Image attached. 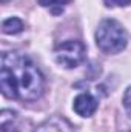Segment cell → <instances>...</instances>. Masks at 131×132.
I'll use <instances>...</instances> for the list:
<instances>
[{
	"label": "cell",
	"instance_id": "cell-5",
	"mask_svg": "<svg viewBox=\"0 0 131 132\" xmlns=\"http://www.w3.org/2000/svg\"><path fill=\"white\" fill-rule=\"evenodd\" d=\"M34 132H74V129L65 117L53 115V117L46 118L45 121H42L34 129Z\"/></svg>",
	"mask_w": 131,
	"mask_h": 132
},
{
	"label": "cell",
	"instance_id": "cell-2",
	"mask_svg": "<svg viewBox=\"0 0 131 132\" xmlns=\"http://www.w3.org/2000/svg\"><path fill=\"white\" fill-rule=\"evenodd\" d=\"M96 43L105 54H119L128 45V34L114 19H105L96 29Z\"/></svg>",
	"mask_w": 131,
	"mask_h": 132
},
{
	"label": "cell",
	"instance_id": "cell-10",
	"mask_svg": "<svg viewBox=\"0 0 131 132\" xmlns=\"http://www.w3.org/2000/svg\"><path fill=\"white\" fill-rule=\"evenodd\" d=\"M106 6H128L131 3V0H103Z\"/></svg>",
	"mask_w": 131,
	"mask_h": 132
},
{
	"label": "cell",
	"instance_id": "cell-9",
	"mask_svg": "<svg viewBox=\"0 0 131 132\" xmlns=\"http://www.w3.org/2000/svg\"><path fill=\"white\" fill-rule=\"evenodd\" d=\"M122 103H123V109H125L128 118L131 120V86L127 88V91L123 94V98H122Z\"/></svg>",
	"mask_w": 131,
	"mask_h": 132
},
{
	"label": "cell",
	"instance_id": "cell-1",
	"mask_svg": "<svg viewBox=\"0 0 131 132\" xmlns=\"http://www.w3.org/2000/svg\"><path fill=\"white\" fill-rule=\"evenodd\" d=\"M0 89L11 100L34 101L45 91V77L28 55L9 51L2 55Z\"/></svg>",
	"mask_w": 131,
	"mask_h": 132
},
{
	"label": "cell",
	"instance_id": "cell-3",
	"mask_svg": "<svg viewBox=\"0 0 131 132\" xmlns=\"http://www.w3.org/2000/svg\"><path fill=\"white\" fill-rule=\"evenodd\" d=\"M86 55V48L80 40H66L63 43L57 45L54 49V59L57 65L65 69L77 68Z\"/></svg>",
	"mask_w": 131,
	"mask_h": 132
},
{
	"label": "cell",
	"instance_id": "cell-7",
	"mask_svg": "<svg viewBox=\"0 0 131 132\" xmlns=\"http://www.w3.org/2000/svg\"><path fill=\"white\" fill-rule=\"evenodd\" d=\"M23 22L19 17H9L6 20H3L2 23V31L3 34H9V35H16V34L23 31Z\"/></svg>",
	"mask_w": 131,
	"mask_h": 132
},
{
	"label": "cell",
	"instance_id": "cell-4",
	"mask_svg": "<svg viewBox=\"0 0 131 132\" xmlns=\"http://www.w3.org/2000/svg\"><path fill=\"white\" fill-rule=\"evenodd\" d=\"M99 108V101L97 98L90 94V92H82L79 94L76 98H74V103H72V109L77 115L80 117H91L94 115V112L97 111Z\"/></svg>",
	"mask_w": 131,
	"mask_h": 132
},
{
	"label": "cell",
	"instance_id": "cell-8",
	"mask_svg": "<svg viewBox=\"0 0 131 132\" xmlns=\"http://www.w3.org/2000/svg\"><path fill=\"white\" fill-rule=\"evenodd\" d=\"M69 2L71 0H39V3L43 8L49 9L53 14H60L63 11V8H65Z\"/></svg>",
	"mask_w": 131,
	"mask_h": 132
},
{
	"label": "cell",
	"instance_id": "cell-6",
	"mask_svg": "<svg viewBox=\"0 0 131 132\" xmlns=\"http://www.w3.org/2000/svg\"><path fill=\"white\" fill-rule=\"evenodd\" d=\"M20 120L17 112L11 109H3L0 115V132H19Z\"/></svg>",
	"mask_w": 131,
	"mask_h": 132
}]
</instances>
